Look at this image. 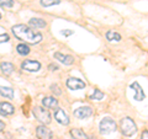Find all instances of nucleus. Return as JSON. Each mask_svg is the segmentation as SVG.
<instances>
[{
  "mask_svg": "<svg viewBox=\"0 0 148 139\" xmlns=\"http://www.w3.org/2000/svg\"><path fill=\"white\" fill-rule=\"evenodd\" d=\"M42 105L47 108H57L58 101H57V99H54V97L48 96V97H45L42 100Z\"/></svg>",
  "mask_w": 148,
  "mask_h": 139,
  "instance_id": "obj_13",
  "label": "nucleus"
},
{
  "mask_svg": "<svg viewBox=\"0 0 148 139\" xmlns=\"http://www.w3.org/2000/svg\"><path fill=\"white\" fill-rule=\"evenodd\" d=\"M10 37H9L8 33H0V43H5V42H9Z\"/></svg>",
  "mask_w": 148,
  "mask_h": 139,
  "instance_id": "obj_23",
  "label": "nucleus"
},
{
  "mask_svg": "<svg viewBox=\"0 0 148 139\" xmlns=\"http://www.w3.org/2000/svg\"><path fill=\"white\" fill-rule=\"evenodd\" d=\"M62 33H63V35H66V36H69V35H72V33H73V31H62Z\"/></svg>",
  "mask_w": 148,
  "mask_h": 139,
  "instance_id": "obj_28",
  "label": "nucleus"
},
{
  "mask_svg": "<svg viewBox=\"0 0 148 139\" xmlns=\"http://www.w3.org/2000/svg\"><path fill=\"white\" fill-rule=\"evenodd\" d=\"M0 18H1V14H0Z\"/></svg>",
  "mask_w": 148,
  "mask_h": 139,
  "instance_id": "obj_29",
  "label": "nucleus"
},
{
  "mask_svg": "<svg viewBox=\"0 0 148 139\" xmlns=\"http://www.w3.org/2000/svg\"><path fill=\"white\" fill-rule=\"evenodd\" d=\"M14 69H15L14 64L9 63V62H3L0 64V70H1L3 74H5V75H10V74L14 72Z\"/></svg>",
  "mask_w": 148,
  "mask_h": 139,
  "instance_id": "obj_14",
  "label": "nucleus"
},
{
  "mask_svg": "<svg viewBox=\"0 0 148 139\" xmlns=\"http://www.w3.org/2000/svg\"><path fill=\"white\" fill-rule=\"evenodd\" d=\"M58 65H56V64H51L49 65V70H58Z\"/></svg>",
  "mask_w": 148,
  "mask_h": 139,
  "instance_id": "obj_26",
  "label": "nucleus"
},
{
  "mask_svg": "<svg viewBox=\"0 0 148 139\" xmlns=\"http://www.w3.org/2000/svg\"><path fill=\"white\" fill-rule=\"evenodd\" d=\"M4 128H5V123H4L3 121H0V132H3Z\"/></svg>",
  "mask_w": 148,
  "mask_h": 139,
  "instance_id": "obj_27",
  "label": "nucleus"
},
{
  "mask_svg": "<svg viewBox=\"0 0 148 139\" xmlns=\"http://www.w3.org/2000/svg\"><path fill=\"white\" fill-rule=\"evenodd\" d=\"M0 6L1 7H12L14 0H0Z\"/></svg>",
  "mask_w": 148,
  "mask_h": 139,
  "instance_id": "obj_22",
  "label": "nucleus"
},
{
  "mask_svg": "<svg viewBox=\"0 0 148 139\" xmlns=\"http://www.w3.org/2000/svg\"><path fill=\"white\" fill-rule=\"evenodd\" d=\"M120 128H121L122 134L126 136V137H132L137 133L136 123L133 122V119L130 118V117H125V118L121 119V122H120Z\"/></svg>",
  "mask_w": 148,
  "mask_h": 139,
  "instance_id": "obj_2",
  "label": "nucleus"
},
{
  "mask_svg": "<svg viewBox=\"0 0 148 139\" xmlns=\"http://www.w3.org/2000/svg\"><path fill=\"white\" fill-rule=\"evenodd\" d=\"M91 114H92V108L89 107V106H83V107H79L74 111V116L79 119L88 118V117H90Z\"/></svg>",
  "mask_w": 148,
  "mask_h": 139,
  "instance_id": "obj_7",
  "label": "nucleus"
},
{
  "mask_svg": "<svg viewBox=\"0 0 148 139\" xmlns=\"http://www.w3.org/2000/svg\"><path fill=\"white\" fill-rule=\"evenodd\" d=\"M15 112V107L9 102H0V114L1 116H11Z\"/></svg>",
  "mask_w": 148,
  "mask_h": 139,
  "instance_id": "obj_12",
  "label": "nucleus"
},
{
  "mask_svg": "<svg viewBox=\"0 0 148 139\" xmlns=\"http://www.w3.org/2000/svg\"><path fill=\"white\" fill-rule=\"evenodd\" d=\"M104 92L103 91H100L99 89H95L94 90V92L90 95V99L91 100H98V101H100V100H103L104 99Z\"/></svg>",
  "mask_w": 148,
  "mask_h": 139,
  "instance_id": "obj_20",
  "label": "nucleus"
},
{
  "mask_svg": "<svg viewBox=\"0 0 148 139\" xmlns=\"http://www.w3.org/2000/svg\"><path fill=\"white\" fill-rule=\"evenodd\" d=\"M54 58L57 59V61L61 62L62 64H64V65H72V64L74 63V57L73 55L63 54L61 52H56L54 53Z\"/></svg>",
  "mask_w": 148,
  "mask_h": 139,
  "instance_id": "obj_11",
  "label": "nucleus"
},
{
  "mask_svg": "<svg viewBox=\"0 0 148 139\" xmlns=\"http://www.w3.org/2000/svg\"><path fill=\"white\" fill-rule=\"evenodd\" d=\"M36 136L38 139H52L53 133L46 126H38L36 128Z\"/></svg>",
  "mask_w": 148,
  "mask_h": 139,
  "instance_id": "obj_6",
  "label": "nucleus"
},
{
  "mask_svg": "<svg viewBox=\"0 0 148 139\" xmlns=\"http://www.w3.org/2000/svg\"><path fill=\"white\" fill-rule=\"evenodd\" d=\"M54 119L58 123L63 124V126H68L69 122H71V121H69L68 114L64 112V110H62V108H57V111L54 112Z\"/></svg>",
  "mask_w": 148,
  "mask_h": 139,
  "instance_id": "obj_10",
  "label": "nucleus"
},
{
  "mask_svg": "<svg viewBox=\"0 0 148 139\" xmlns=\"http://www.w3.org/2000/svg\"><path fill=\"white\" fill-rule=\"evenodd\" d=\"M61 4V0H41V5L45 7H49V6H54Z\"/></svg>",
  "mask_w": 148,
  "mask_h": 139,
  "instance_id": "obj_21",
  "label": "nucleus"
},
{
  "mask_svg": "<svg viewBox=\"0 0 148 139\" xmlns=\"http://www.w3.org/2000/svg\"><path fill=\"white\" fill-rule=\"evenodd\" d=\"M16 50H17V53L20 54V55H27V54L31 52L30 47H29V46H27L26 43H20V44H17Z\"/></svg>",
  "mask_w": 148,
  "mask_h": 139,
  "instance_id": "obj_19",
  "label": "nucleus"
},
{
  "mask_svg": "<svg viewBox=\"0 0 148 139\" xmlns=\"http://www.w3.org/2000/svg\"><path fill=\"white\" fill-rule=\"evenodd\" d=\"M21 69H24L26 72H30V73L38 72L41 69V63L37 61H32V59H26V61L22 62Z\"/></svg>",
  "mask_w": 148,
  "mask_h": 139,
  "instance_id": "obj_5",
  "label": "nucleus"
},
{
  "mask_svg": "<svg viewBox=\"0 0 148 139\" xmlns=\"http://www.w3.org/2000/svg\"><path fill=\"white\" fill-rule=\"evenodd\" d=\"M0 95L4 96L5 99H10L12 100L14 99V89L11 87H8V86H0Z\"/></svg>",
  "mask_w": 148,
  "mask_h": 139,
  "instance_id": "obj_16",
  "label": "nucleus"
},
{
  "mask_svg": "<svg viewBox=\"0 0 148 139\" xmlns=\"http://www.w3.org/2000/svg\"><path fill=\"white\" fill-rule=\"evenodd\" d=\"M29 25L31 27H35V29H43V27H46V21L42 20V18H37V17H34V18H31L30 22H29Z\"/></svg>",
  "mask_w": 148,
  "mask_h": 139,
  "instance_id": "obj_15",
  "label": "nucleus"
},
{
  "mask_svg": "<svg viewBox=\"0 0 148 139\" xmlns=\"http://www.w3.org/2000/svg\"><path fill=\"white\" fill-rule=\"evenodd\" d=\"M106 40L110 41V42H120L121 41V35L117 33V32H114V31H108L106 32Z\"/></svg>",
  "mask_w": 148,
  "mask_h": 139,
  "instance_id": "obj_18",
  "label": "nucleus"
},
{
  "mask_svg": "<svg viewBox=\"0 0 148 139\" xmlns=\"http://www.w3.org/2000/svg\"><path fill=\"white\" fill-rule=\"evenodd\" d=\"M67 86L71 90H82L85 87V82L78 78H69L67 80Z\"/></svg>",
  "mask_w": 148,
  "mask_h": 139,
  "instance_id": "obj_9",
  "label": "nucleus"
},
{
  "mask_svg": "<svg viewBox=\"0 0 148 139\" xmlns=\"http://www.w3.org/2000/svg\"><path fill=\"white\" fill-rule=\"evenodd\" d=\"M51 90H52L56 95H61V94H62V91L59 90L58 85H54V84H53V85H51Z\"/></svg>",
  "mask_w": 148,
  "mask_h": 139,
  "instance_id": "obj_24",
  "label": "nucleus"
},
{
  "mask_svg": "<svg viewBox=\"0 0 148 139\" xmlns=\"http://www.w3.org/2000/svg\"><path fill=\"white\" fill-rule=\"evenodd\" d=\"M12 33L17 40L24 41L25 43H31V44H37L42 41L43 36L40 32L32 31L29 26H26L24 24H18L12 26Z\"/></svg>",
  "mask_w": 148,
  "mask_h": 139,
  "instance_id": "obj_1",
  "label": "nucleus"
},
{
  "mask_svg": "<svg viewBox=\"0 0 148 139\" xmlns=\"http://www.w3.org/2000/svg\"><path fill=\"white\" fill-rule=\"evenodd\" d=\"M141 139H148V131H143V132H142Z\"/></svg>",
  "mask_w": 148,
  "mask_h": 139,
  "instance_id": "obj_25",
  "label": "nucleus"
},
{
  "mask_svg": "<svg viewBox=\"0 0 148 139\" xmlns=\"http://www.w3.org/2000/svg\"><path fill=\"white\" fill-rule=\"evenodd\" d=\"M34 114L40 122H42L45 124H48L51 122V114H49L48 111L45 110L43 107H40V106L35 107L34 108Z\"/></svg>",
  "mask_w": 148,
  "mask_h": 139,
  "instance_id": "obj_4",
  "label": "nucleus"
},
{
  "mask_svg": "<svg viewBox=\"0 0 148 139\" xmlns=\"http://www.w3.org/2000/svg\"><path fill=\"white\" fill-rule=\"evenodd\" d=\"M99 131L101 134H110L116 131V123L112 118L105 117L101 119V122L99 124Z\"/></svg>",
  "mask_w": 148,
  "mask_h": 139,
  "instance_id": "obj_3",
  "label": "nucleus"
},
{
  "mask_svg": "<svg viewBox=\"0 0 148 139\" xmlns=\"http://www.w3.org/2000/svg\"><path fill=\"white\" fill-rule=\"evenodd\" d=\"M131 89L133 90V92H135V100L136 101H143L146 99V95H145V92H143V89H142V86L140 85V82H137V81H133L132 84H131Z\"/></svg>",
  "mask_w": 148,
  "mask_h": 139,
  "instance_id": "obj_8",
  "label": "nucleus"
},
{
  "mask_svg": "<svg viewBox=\"0 0 148 139\" xmlns=\"http://www.w3.org/2000/svg\"><path fill=\"white\" fill-rule=\"evenodd\" d=\"M71 136L74 139H88V136L84 133V131H82L79 128H74L71 131Z\"/></svg>",
  "mask_w": 148,
  "mask_h": 139,
  "instance_id": "obj_17",
  "label": "nucleus"
}]
</instances>
